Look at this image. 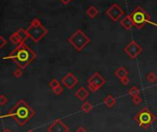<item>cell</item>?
<instances>
[{
  "instance_id": "7a4b0ae2",
  "label": "cell",
  "mask_w": 157,
  "mask_h": 132,
  "mask_svg": "<svg viewBox=\"0 0 157 132\" xmlns=\"http://www.w3.org/2000/svg\"><path fill=\"white\" fill-rule=\"evenodd\" d=\"M35 57L36 54L34 51L29 46H27L24 42H21L8 56L4 57V59L12 60L18 66V68H21L23 70L35 59Z\"/></svg>"
},
{
  "instance_id": "3957f363",
  "label": "cell",
  "mask_w": 157,
  "mask_h": 132,
  "mask_svg": "<svg viewBox=\"0 0 157 132\" xmlns=\"http://www.w3.org/2000/svg\"><path fill=\"white\" fill-rule=\"evenodd\" d=\"M26 30L28 35H29V38H30L36 43L39 42L48 33V30L45 29L44 26H42L39 18H33L31 20L30 26Z\"/></svg>"
},
{
  "instance_id": "ba28073f",
  "label": "cell",
  "mask_w": 157,
  "mask_h": 132,
  "mask_svg": "<svg viewBox=\"0 0 157 132\" xmlns=\"http://www.w3.org/2000/svg\"><path fill=\"white\" fill-rule=\"evenodd\" d=\"M124 51H125L131 59H136L138 56L142 53V49L137 41L131 40L130 43L124 48Z\"/></svg>"
},
{
  "instance_id": "484cf974",
  "label": "cell",
  "mask_w": 157,
  "mask_h": 132,
  "mask_svg": "<svg viewBox=\"0 0 157 132\" xmlns=\"http://www.w3.org/2000/svg\"><path fill=\"white\" fill-rule=\"evenodd\" d=\"M132 102L134 103L135 106H139L142 104V98L140 96H136V97H133L132 98Z\"/></svg>"
},
{
  "instance_id": "d4e9b609",
  "label": "cell",
  "mask_w": 157,
  "mask_h": 132,
  "mask_svg": "<svg viewBox=\"0 0 157 132\" xmlns=\"http://www.w3.org/2000/svg\"><path fill=\"white\" fill-rule=\"evenodd\" d=\"M53 94H55L56 96H61L62 94L63 93V87L61 86H59L57 87L56 89H54V90H53Z\"/></svg>"
},
{
  "instance_id": "5bb4252c",
  "label": "cell",
  "mask_w": 157,
  "mask_h": 132,
  "mask_svg": "<svg viewBox=\"0 0 157 132\" xmlns=\"http://www.w3.org/2000/svg\"><path fill=\"white\" fill-rule=\"evenodd\" d=\"M115 76L118 77L119 80H122L123 78H125V77H128V75H129V72H128V70L126 68H124V67H119L118 68L116 71H115Z\"/></svg>"
},
{
  "instance_id": "44dd1931",
  "label": "cell",
  "mask_w": 157,
  "mask_h": 132,
  "mask_svg": "<svg viewBox=\"0 0 157 132\" xmlns=\"http://www.w3.org/2000/svg\"><path fill=\"white\" fill-rule=\"evenodd\" d=\"M49 86H50L51 89H52V90H54V89H56L57 87L61 86V83H60L56 79H53L52 81H50Z\"/></svg>"
},
{
  "instance_id": "4dcf8cb0",
  "label": "cell",
  "mask_w": 157,
  "mask_h": 132,
  "mask_svg": "<svg viewBox=\"0 0 157 132\" xmlns=\"http://www.w3.org/2000/svg\"><path fill=\"white\" fill-rule=\"evenodd\" d=\"M3 132H12L10 129H5L4 130H3Z\"/></svg>"
},
{
  "instance_id": "d6986e66",
  "label": "cell",
  "mask_w": 157,
  "mask_h": 132,
  "mask_svg": "<svg viewBox=\"0 0 157 132\" xmlns=\"http://www.w3.org/2000/svg\"><path fill=\"white\" fill-rule=\"evenodd\" d=\"M16 32L18 33V35L20 36V40H21L22 42H25V40L28 39V38H29V35H28L27 30H23V29H20L18 30H17Z\"/></svg>"
},
{
  "instance_id": "2e32d148",
  "label": "cell",
  "mask_w": 157,
  "mask_h": 132,
  "mask_svg": "<svg viewBox=\"0 0 157 132\" xmlns=\"http://www.w3.org/2000/svg\"><path fill=\"white\" fill-rule=\"evenodd\" d=\"M98 13H99L98 9L96 7H93V6L89 7L88 8L86 9V15L91 18H96V16L98 15Z\"/></svg>"
},
{
  "instance_id": "1f68e13d",
  "label": "cell",
  "mask_w": 157,
  "mask_h": 132,
  "mask_svg": "<svg viewBox=\"0 0 157 132\" xmlns=\"http://www.w3.org/2000/svg\"><path fill=\"white\" fill-rule=\"evenodd\" d=\"M27 132H35L34 130H28Z\"/></svg>"
},
{
  "instance_id": "8992f818",
  "label": "cell",
  "mask_w": 157,
  "mask_h": 132,
  "mask_svg": "<svg viewBox=\"0 0 157 132\" xmlns=\"http://www.w3.org/2000/svg\"><path fill=\"white\" fill-rule=\"evenodd\" d=\"M131 16L132 18L134 26H136V28H138V29H142L145 25V23H149V24L157 27L156 23L151 21L150 16L142 9V7H137L135 10L131 14Z\"/></svg>"
},
{
  "instance_id": "52a82bcc",
  "label": "cell",
  "mask_w": 157,
  "mask_h": 132,
  "mask_svg": "<svg viewBox=\"0 0 157 132\" xmlns=\"http://www.w3.org/2000/svg\"><path fill=\"white\" fill-rule=\"evenodd\" d=\"M106 84V79L98 72H96L87 80V86L92 92H98Z\"/></svg>"
},
{
  "instance_id": "5b68a950",
  "label": "cell",
  "mask_w": 157,
  "mask_h": 132,
  "mask_svg": "<svg viewBox=\"0 0 157 132\" xmlns=\"http://www.w3.org/2000/svg\"><path fill=\"white\" fill-rule=\"evenodd\" d=\"M134 120L144 129H149L151 124L156 120V116L154 113H152L146 106H144L134 117Z\"/></svg>"
},
{
  "instance_id": "83f0119b",
  "label": "cell",
  "mask_w": 157,
  "mask_h": 132,
  "mask_svg": "<svg viewBox=\"0 0 157 132\" xmlns=\"http://www.w3.org/2000/svg\"><path fill=\"white\" fill-rule=\"evenodd\" d=\"M121 82L122 84H124V86H128L129 84H130V80H129L128 77H125V78H123L122 80H121Z\"/></svg>"
},
{
  "instance_id": "30bf717a",
  "label": "cell",
  "mask_w": 157,
  "mask_h": 132,
  "mask_svg": "<svg viewBox=\"0 0 157 132\" xmlns=\"http://www.w3.org/2000/svg\"><path fill=\"white\" fill-rule=\"evenodd\" d=\"M47 130L48 132H69L70 129L62 119H57L48 127Z\"/></svg>"
},
{
  "instance_id": "f1b7e54d",
  "label": "cell",
  "mask_w": 157,
  "mask_h": 132,
  "mask_svg": "<svg viewBox=\"0 0 157 132\" xmlns=\"http://www.w3.org/2000/svg\"><path fill=\"white\" fill-rule=\"evenodd\" d=\"M75 132H86V129L84 128V127H79V128H77Z\"/></svg>"
},
{
  "instance_id": "4316f807",
  "label": "cell",
  "mask_w": 157,
  "mask_h": 132,
  "mask_svg": "<svg viewBox=\"0 0 157 132\" xmlns=\"http://www.w3.org/2000/svg\"><path fill=\"white\" fill-rule=\"evenodd\" d=\"M0 41H1V42H0V48H3V47H4L5 45H6V44H7V42L6 40H5L4 36H1V37H0Z\"/></svg>"
},
{
  "instance_id": "277c9868",
  "label": "cell",
  "mask_w": 157,
  "mask_h": 132,
  "mask_svg": "<svg viewBox=\"0 0 157 132\" xmlns=\"http://www.w3.org/2000/svg\"><path fill=\"white\" fill-rule=\"evenodd\" d=\"M90 38L86 35L81 30H77L68 39V42L77 51H81L90 43Z\"/></svg>"
},
{
  "instance_id": "d6a6232c",
  "label": "cell",
  "mask_w": 157,
  "mask_h": 132,
  "mask_svg": "<svg viewBox=\"0 0 157 132\" xmlns=\"http://www.w3.org/2000/svg\"><path fill=\"white\" fill-rule=\"evenodd\" d=\"M155 86H156V87H157V83H156V84H155Z\"/></svg>"
},
{
  "instance_id": "ffe728a7",
  "label": "cell",
  "mask_w": 157,
  "mask_h": 132,
  "mask_svg": "<svg viewBox=\"0 0 157 132\" xmlns=\"http://www.w3.org/2000/svg\"><path fill=\"white\" fill-rule=\"evenodd\" d=\"M140 94H141V91L137 86H132L130 90H129V95H130L132 98L136 97V96H140Z\"/></svg>"
},
{
  "instance_id": "7c38bea8",
  "label": "cell",
  "mask_w": 157,
  "mask_h": 132,
  "mask_svg": "<svg viewBox=\"0 0 157 132\" xmlns=\"http://www.w3.org/2000/svg\"><path fill=\"white\" fill-rule=\"evenodd\" d=\"M75 96L79 99L80 101H86L87 97L89 96V92L86 90L85 87H80L78 88L76 92L75 93Z\"/></svg>"
},
{
  "instance_id": "8fae6325",
  "label": "cell",
  "mask_w": 157,
  "mask_h": 132,
  "mask_svg": "<svg viewBox=\"0 0 157 132\" xmlns=\"http://www.w3.org/2000/svg\"><path fill=\"white\" fill-rule=\"evenodd\" d=\"M78 79L75 74L72 73H67L62 78V84L64 87H66L68 90H71L78 84Z\"/></svg>"
},
{
  "instance_id": "7402d4cb",
  "label": "cell",
  "mask_w": 157,
  "mask_h": 132,
  "mask_svg": "<svg viewBox=\"0 0 157 132\" xmlns=\"http://www.w3.org/2000/svg\"><path fill=\"white\" fill-rule=\"evenodd\" d=\"M146 79L149 83H154L157 80V75L155 74V73L151 72L146 75Z\"/></svg>"
},
{
  "instance_id": "6da1fadb",
  "label": "cell",
  "mask_w": 157,
  "mask_h": 132,
  "mask_svg": "<svg viewBox=\"0 0 157 132\" xmlns=\"http://www.w3.org/2000/svg\"><path fill=\"white\" fill-rule=\"evenodd\" d=\"M35 115V110L30 107L25 100H18L8 113L6 115H2V119L5 117H11L20 126H25V124Z\"/></svg>"
},
{
  "instance_id": "603a6c76",
  "label": "cell",
  "mask_w": 157,
  "mask_h": 132,
  "mask_svg": "<svg viewBox=\"0 0 157 132\" xmlns=\"http://www.w3.org/2000/svg\"><path fill=\"white\" fill-rule=\"evenodd\" d=\"M7 102H8V98L6 96H5L4 94H2V95L0 96V106H4Z\"/></svg>"
},
{
  "instance_id": "9a60e30c",
  "label": "cell",
  "mask_w": 157,
  "mask_h": 132,
  "mask_svg": "<svg viewBox=\"0 0 157 132\" xmlns=\"http://www.w3.org/2000/svg\"><path fill=\"white\" fill-rule=\"evenodd\" d=\"M103 103L105 104L108 107H113L115 106V104L117 103V99L114 96H112L111 95H108V96H106L103 100Z\"/></svg>"
},
{
  "instance_id": "9c48e42d",
  "label": "cell",
  "mask_w": 157,
  "mask_h": 132,
  "mask_svg": "<svg viewBox=\"0 0 157 132\" xmlns=\"http://www.w3.org/2000/svg\"><path fill=\"white\" fill-rule=\"evenodd\" d=\"M106 14H107L110 20H112L114 22H117L119 18L124 15V12L122 10V8L121 7V6H119L118 4H113L112 6L106 11Z\"/></svg>"
},
{
  "instance_id": "ac0fdd59",
  "label": "cell",
  "mask_w": 157,
  "mask_h": 132,
  "mask_svg": "<svg viewBox=\"0 0 157 132\" xmlns=\"http://www.w3.org/2000/svg\"><path fill=\"white\" fill-rule=\"evenodd\" d=\"M81 109L83 112H85V113H89L92 109H93V105L89 102L85 101L84 103H83V105L81 106Z\"/></svg>"
},
{
  "instance_id": "4fadbf2b",
  "label": "cell",
  "mask_w": 157,
  "mask_h": 132,
  "mask_svg": "<svg viewBox=\"0 0 157 132\" xmlns=\"http://www.w3.org/2000/svg\"><path fill=\"white\" fill-rule=\"evenodd\" d=\"M121 26L124 28V29L128 30H130L131 28L134 26V23H133L132 18H131V15H128L126 17H124L122 20H121Z\"/></svg>"
},
{
  "instance_id": "cb8c5ba5",
  "label": "cell",
  "mask_w": 157,
  "mask_h": 132,
  "mask_svg": "<svg viewBox=\"0 0 157 132\" xmlns=\"http://www.w3.org/2000/svg\"><path fill=\"white\" fill-rule=\"evenodd\" d=\"M22 74H23V71L21 68H18L16 69L15 71H14V73H13V75L15 76L16 78H20L22 76Z\"/></svg>"
},
{
  "instance_id": "e0dca14e",
  "label": "cell",
  "mask_w": 157,
  "mask_h": 132,
  "mask_svg": "<svg viewBox=\"0 0 157 132\" xmlns=\"http://www.w3.org/2000/svg\"><path fill=\"white\" fill-rule=\"evenodd\" d=\"M9 40H10L13 44H17V45L20 44L21 42H22L21 40H20V36L18 35L17 32H14L13 34L10 35V37H9Z\"/></svg>"
},
{
  "instance_id": "f546056e",
  "label": "cell",
  "mask_w": 157,
  "mask_h": 132,
  "mask_svg": "<svg viewBox=\"0 0 157 132\" xmlns=\"http://www.w3.org/2000/svg\"><path fill=\"white\" fill-rule=\"evenodd\" d=\"M61 1H62L63 4H68L70 1H72V0H61Z\"/></svg>"
}]
</instances>
